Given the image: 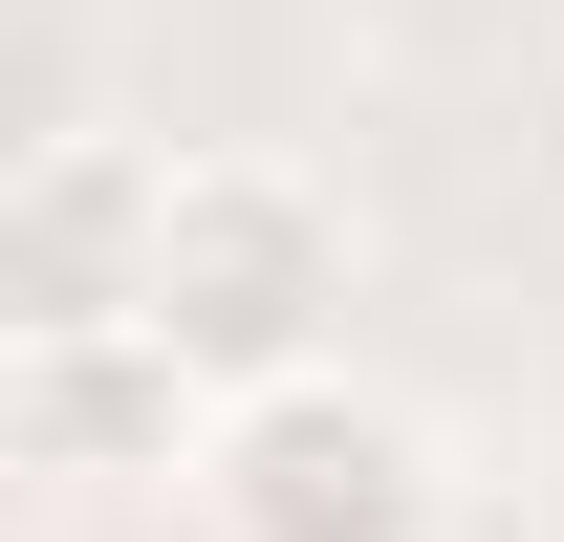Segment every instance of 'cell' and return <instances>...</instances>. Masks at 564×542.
Instances as JSON below:
<instances>
[{"label":"cell","mask_w":564,"mask_h":542,"mask_svg":"<svg viewBox=\"0 0 564 542\" xmlns=\"http://www.w3.org/2000/svg\"><path fill=\"white\" fill-rule=\"evenodd\" d=\"M217 542H456V477H434V434L369 369H304V391H239L196 456Z\"/></svg>","instance_id":"2"},{"label":"cell","mask_w":564,"mask_h":542,"mask_svg":"<svg viewBox=\"0 0 564 542\" xmlns=\"http://www.w3.org/2000/svg\"><path fill=\"white\" fill-rule=\"evenodd\" d=\"M196 456H217V391H196L152 326L0 347V477H87V499H131V477H196Z\"/></svg>","instance_id":"4"},{"label":"cell","mask_w":564,"mask_h":542,"mask_svg":"<svg viewBox=\"0 0 564 542\" xmlns=\"http://www.w3.org/2000/svg\"><path fill=\"white\" fill-rule=\"evenodd\" d=\"M152 217H174V152H131V131H22V152H0V347L152 326Z\"/></svg>","instance_id":"3"},{"label":"cell","mask_w":564,"mask_h":542,"mask_svg":"<svg viewBox=\"0 0 564 542\" xmlns=\"http://www.w3.org/2000/svg\"><path fill=\"white\" fill-rule=\"evenodd\" d=\"M348 196L282 174V152H174V217H152V347L196 369L217 412L348 369Z\"/></svg>","instance_id":"1"}]
</instances>
